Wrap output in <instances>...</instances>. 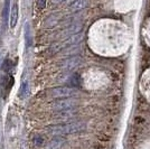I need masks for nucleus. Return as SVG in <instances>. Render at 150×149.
I'll use <instances>...</instances> for the list:
<instances>
[{
  "label": "nucleus",
  "mask_w": 150,
  "mask_h": 149,
  "mask_svg": "<svg viewBox=\"0 0 150 149\" xmlns=\"http://www.w3.org/2000/svg\"><path fill=\"white\" fill-rule=\"evenodd\" d=\"M86 5H88V0H76L72 6V9L73 10H80L82 8H84Z\"/></svg>",
  "instance_id": "f257e3e1"
},
{
  "label": "nucleus",
  "mask_w": 150,
  "mask_h": 149,
  "mask_svg": "<svg viewBox=\"0 0 150 149\" xmlns=\"http://www.w3.org/2000/svg\"><path fill=\"white\" fill-rule=\"evenodd\" d=\"M38 2V7H40V8H43L45 6V0H37Z\"/></svg>",
  "instance_id": "7ed1b4c3"
},
{
  "label": "nucleus",
  "mask_w": 150,
  "mask_h": 149,
  "mask_svg": "<svg viewBox=\"0 0 150 149\" xmlns=\"http://www.w3.org/2000/svg\"><path fill=\"white\" fill-rule=\"evenodd\" d=\"M17 16H18V7L15 5L13 8V13H11V26H15V24H16Z\"/></svg>",
  "instance_id": "f03ea898"
},
{
  "label": "nucleus",
  "mask_w": 150,
  "mask_h": 149,
  "mask_svg": "<svg viewBox=\"0 0 150 149\" xmlns=\"http://www.w3.org/2000/svg\"><path fill=\"white\" fill-rule=\"evenodd\" d=\"M54 2H59V1H62V0H53Z\"/></svg>",
  "instance_id": "20e7f679"
}]
</instances>
